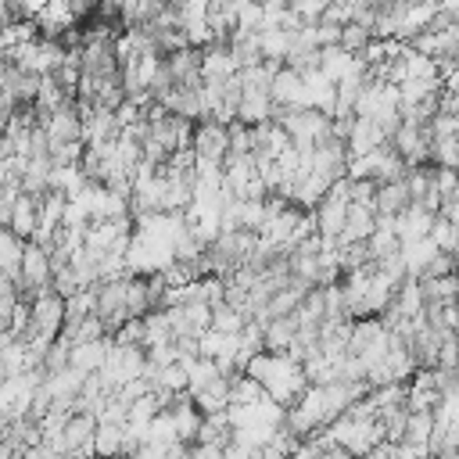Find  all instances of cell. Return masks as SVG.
Here are the masks:
<instances>
[{
	"instance_id": "6da1fadb",
	"label": "cell",
	"mask_w": 459,
	"mask_h": 459,
	"mask_svg": "<svg viewBox=\"0 0 459 459\" xmlns=\"http://www.w3.org/2000/svg\"><path fill=\"white\" fill-rule=\"evenodd\" d=\"M7 226H11L22 240H32V233L39 230V197H32V194H18Z\"/></svg>"
},
{
	"instance_id": "7a4b0ae2",
	"label": "cell",
	"mask_w": 459,
	"mask_h": 459,
	"mask_svg": "<svg viewBox=\"0 0 459 459\" xmlns=\"http://www.w3.org/2000/svg\"><path fill=\"white\" fill-rule=\"evenodd\" d=\"M104 355H108V341H104V337H97V341H79V344H72V351H68V366H72L75 373L90 377V373H97V369L104 366Z\"/></svg>"
},
{
	"instance_id": "3957f363",
	"label": "cell",
	"mask_w": 459,
	"mask_h": 459,
	"mask_svg": "<svg viewBox=\"0 0 459 459\" xmlns=\"http://www.w3.org/2000/svg\"><path fill=\"white\" fill-rule=\"evenodd\" d=\"M22 251H25V240L11 230V226H0V276L4 280H18V269H22Z\"/></svg>"
},
{
	"instance_id": "277c9868",
	"label": "cell",
	"mask_w": 459,
	"mask_h": 459,
	"mask_svg": "<svg viewBox=\"0 0 459 459\" xmlns=\"http://www.w3.org/2000/svg\"><path fill=\"white\" fill-rule=\"evenodd\" d=\"M93 455H100V459L129 455L126 452V423H97V430H93Z\"/></svg>"
},
{
	"instance_id": "5b68a950",
	"label": "cell",
	"mask_w": 459,
	"mask_h": 459,
	"mask_svg": "<svg viewBox=\"0 0 459 459\" xmlns=\"http://www.w3.org/2000/svg\"><path fill=\"white\" fill-rule=\"evenodd\" d=\"M416 459H437V455H434V452H423V455H416Z\"/></svg>"
},
{
	"instance_id": "8992f818",
	"label": "cell",
	"mask_w": 459,
	"mask_h": 459,
	"mask_svg": "<svg viewBox=\"0 0 459 459\" xmlns=\"http://www.w3.org/2000/svg\"><path fill=\"white\" fill-rule=\"evenodd\" d=\"M355 459H369V455H355Z\"/></svg>"
}]
</instances>
